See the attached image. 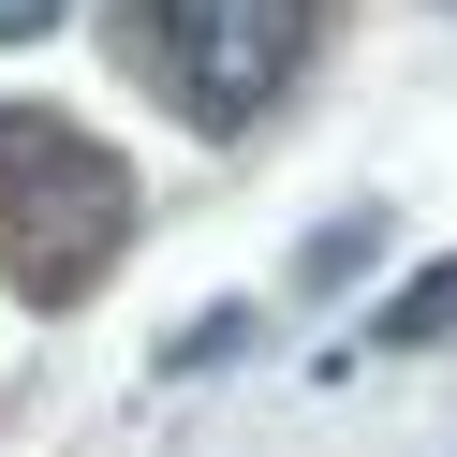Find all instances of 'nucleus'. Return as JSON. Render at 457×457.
Returning <instances> with one entry per match:
<instances>
[{
	"mask_svg": "<svg viewBox=\"0 0 457 457\" xmlns=\"http://www.w3.org/2000/svg\"><path fill=\"white\" fill-rule=\"evenodd\" d=\"M0 237L45 295H89L104 251L133 237V162L89 148L74 119H0Z\"/></svg>",
	"mask_w": 457,
	"mask_h": 457,
	"instance_id": "obj_1",
	"label": "nucleus"
},
{
	"mask_svg": "<svg viewBox=\"0 0 457 457\" xmlns=\"http://www.w3.org/2000/svg\"><path fill=\"white\" fill-rule=\"evenodd\" d=\"M148 30H162V74H178L192 119L251 133L310 60V0H148Z\"/></svg>",
	"mask_w": 457,
	"mask_h": 457,
	"instance_id": "obj_2",
	"label": "nucleus"
},
{
	"mask_svg": "<svg viewBox=\"0 0 457 457\" xmlns=\"http://www.w3.org/2000/svg\"><path fill=\"white\" fill-rule=\"evenodd\" d=\"M369 251H384V221H325V237H310V266H295V280H310V295H339V280H354Z\"/></svg>",
	"mask_w": 457,
	"mask_h": 457,
	"instance_id": "obj_3",
	"label": "nucleus"
},
{
	"mask_svg": "<svg viewBox=\"0 0 457 457\" xmlns=\"http://www.w3.org/2000/svg\"><path fill=\"white\" fill-rule=\"evenodd\" d=\"M443 325H457V266H428V280H413V295H398V310H384V339H443Z\"/></svg>",
	"mask_w": 457,
	"mask_h": 457,
	"instance_id": "obj_4",
	"label": "nucleus"
},
{
	"mask_svg": "<svg viewBox=\"0 0 457 457\" xmlns=\"http://www.w3.org/2000/svg\"><path fill=\"white\" fill-rule=\"evenodd\" d=\"M74 0H0V45H30V30H60Z\"/></svg>",
	"mask_w": 457,
	"mask_h": 457,
	"instance_id": "obj_5",
	"label": "nucleus"
}]
</instances>
